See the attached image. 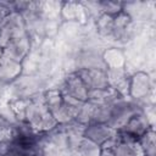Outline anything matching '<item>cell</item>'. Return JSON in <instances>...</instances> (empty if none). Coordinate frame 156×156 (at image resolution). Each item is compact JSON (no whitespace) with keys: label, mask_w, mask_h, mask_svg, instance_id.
Wrapping results in <instances>:
<instances>
[{"label":"cell","mask_w":156,"mask_h":156,"mask_svg":"<svg viewBox=\"0 0 156 156\" xmlns=\"http://www.w3.org/2000/svg\"><path fill=\"white\" fill-rule=\"evenodd\" d=\"M84 135L88 140L95 144H102L105 141L111 140L113 136L112 129L110 128V126H106L104 123H96V122L85 128Z\"/></svg>","instance_id":"6da1fadb"}]
</instances>
